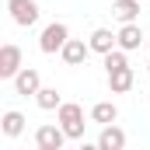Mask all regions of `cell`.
<instances>
[{
    "instance_id": "17",
    "label": "cell",
    "mask_w": 150,
    "mask_h": 150,
    "mask_svg": "<svg viewBox=\"0 0 150 150\" xmlns=\"http://www.w3.org/2000/svg\"><path fill=\"white\" fill-rule=\"evenodd\" d=\"M77 150H98V143H80Z\"/></svg>"
},
{
    "instance_id": "22",
    "label": "cell",
    "mask_w": 150,
    "mask_h": 150,
    "mask_svg": "<svg viewBox=\"0 0 150 150\" xmlns=\"http://www.w3.org/2000/svg\"><path fill=\"white\" fill-rule=\"evenodd\" d=\"M112 4H115V0H112Z\"/></svg>"
},
{
    "instance_id": "13",
    "label": "cell",
    "mask_w": 150,
    "mask_h": 150,
    "mask_svg": "<svg viewBox=\"0 0 150 150\" xmlns=\"http://www.w3.org/2000/svg\"><path fill=\"white\" fill-rule=\"evenodd\" d=\"M35 105L42 112H59V108H63V94H59L56 87H42L35 94Z\"/></svg>"
},
{
    "instance_id": "18",
    "label": "cell",
    "mask_w": 150,
    "mask_h": 150,
    "mask_svg": "<svg viewBox=\"0 0 150 150\" xmlns=\"http://www.w3.org/2000/svg\"><path fill=\"white\" fill-rule=\"evenodd\" d=\"M38 150H49V147H38Z\"/></svg>"
},
{
    "instance_id": "20",
    "label": "cell",
    "mask_w": 150,
    "mask_h": 150,
    "mask_svg": "<svg viewBox=\"0 0 150 150\" xmlns=\"http://www.w3.org/2000/svg\"><path fill=\"white\" fill-rule=\"evenodd\" d=\"M147 45H150V35H147Z\"/></svg>"
},
{
    "instance_id": "21",
    "label": "cell",
    "mask_w": 150,
    "mask_h": 150,
    "mask_svg": "<svg viewBox=\"0 0 150 150\" xmlns=\"http://www.w3.org/2000/svg\"><path fill=\"white\" fill-rule=\"evenodd\" d=\"M140 4H143V0H140Z\"/></svg>"
},
{
    "instance_id": "4",
    "label": "cell",
    "mask_w": 150,
    "mask_h": 150,
    "mask_svg": "<svg viewBox=\"0 0 150 150\" xmlns=\"http://www.w3.org/2000/svg\"><path fill=\"white\" fill-rule=\"evenodd\" d=\"M7 11H11L14 25H21V28H32L38 21V4L35 0H7Z\"/></svg>"
},
{
    "instance_id": "19",
    "label": "cell",
    "mask_w": 150,
    "mask_h": 150,
    "mask_svg": "<svg viewBox=\"0 0 150 150\" xmlns=\"http://www.w3.org/2000/svg\"><path fill=\"white\" fill-rule=\"evenodd\" d=\"M147 74H150V63H147Z\"/></svg>"
},
{
    "instance_id": "14",
    "label": "cell",
    "mask_w": 150,
    "mask_h": 150,
    "mask_svg": "<svg viewBox=\"0 0 150 150\" xmlns=\"http://www.w3.org/2000/svg\"><path fill=\"white\" fill-rule=\"evenodd\" d=\"M115 18L122 25H136L140 18V0H115Z\"/></svg>"
},
{
    "instance_id": "3",
    "label": "cell",
    "mask_w": 150,
    "mask_h": 150,
    "mask_svg": "<svg viewBox=\"0 0 150 150\" xmlns=\"http://www.w3.org/2000/svg\"><path fill=\"white\" fill-rule=\"evenodd\" d=\"M21 70H25L21 45H14V42H4V45H0V77H4V80H14Z\"/></svg>"
},
{
    "instance_id": "2",
    "label": "cell",
    "mask_w": 150,
    "mask_h": 150,
    "mask_svg": "<svg viewBox=\"0 0 150 150\" xmlns=\"http://www.w3.org/2000/svg\"><path fill=\"white\" fill-rule=\"evenodd\" d=\"M67 42H70V28H67L63 21H49V25L42 28V35H38V49H42L45 56H52V52H63Z\"/></svg>"
},
{
    "instance_id": "11",
    "label": "cell",
    "mask_w": 150,
    "mask_h": 150,
    "mask_svg": "<svg viewBox=\"0 0 150 150\" xmlns=\"http://www.w3.org/2000/svg\"><path fill=\"white\" fill-rule=\"evenodd\" d=\"M25 122H28L25 115L18 112V108H11V112H4V119H0V129H4L7 140H18V136L25 133Z\"/></svg>"
},
{
    "instance_id": "12",
    "label": "cell",
    "mask_w": 150,
    "mask_h": 150,
    "mask_svg": "<svg viewBox=\"0 0 150 150\" xmlns=\"http://www.w3.org/2000/svg\"><path fill=\"white\" fill-rule=\"evenodd\" d=\"M115 119H119L115 101H98V105L91 108V122H98V126H115Z\"/></svg>"
},
{
    "instance_id": "10",
    "label": "cell",
    "mask_w": 150,
    "mask_h": 150,
    "mask_svg": "<svg viewBox=\"0 0 150 150\" xmlns=\"http://www.w3.org/2000/svg\"><path fill=\"white\" fill-rule=\"evenodd\" d=\"M143 42H147V35H143L140 25H122V28H119V49H122V52H133V49H140Z\"/></svg>"
},
{
    "instance_id": "6",
    "label": "cell",
    "mask_w": 150,
    "mask_h": 150,
    "mask_svg": "<svg viewBox=\"0 0 150 150\" xmlns=\"http://www.w3.org/2000/svg\"><path fill=\"white\" fill-rule=\"evenodd\" d=\"M63 143H67V133H63V126H38V129H35V147L63 150Z\"/></svg>"
},
{
    "instance_id": "15",
    "label": "cell",
    "mask_w": 150,
    "mask_h": 150,
    "mask_svg": "<svg viewBox=\"0 0 150 150\" xmlns=\"http://www.w3.org/2000/svg\"><path fill=\"white\" fill-rule=\"evenodd\" d=\"M133 80H136L133 67H126V70H119V74H108V87H112V94H126V91L133 87Z\"/></svg>"
},
{
    "instance_id": "16",
    "label": "cell",
    "mask_w": 150,
    "mask_h": 150,
    "mask_svg": "<svg viewBox=\"0 0 150 150\" xmlns=\"http://www.w3.org/2000/svg\"><path fill=\"white\" fill-rule=\"evenodd\" d=\"M126 67H129V59H126L122 49H115V52L105 56V74H119V70H126Z\"/></svg>"
},
{
    "instance_id": "1",
    "label": "cell",
    "mask_w": 150,
    "mask_h": 150,
    "mask_svg": "<svg viewBox=\"0 0 150 150\" xmlns=\"http://www.w3.org/2000/svg\"><path fill=\"white\" fill-rule=\"evenodd\" d=\"M56 122L63 126V133H67V140H84V108L77 105V101H63V108L56 112Z\"/></svg>"
},
{
    "instance_id": "8",
    "label": "cell",
    "mask_w": 150,
    "mask_h": 150,
    "mask_svg": "<svg viewBox=\"0 0 150 150\" xmlns=\"http://www.w3.org/2000/svg\"><path fill=\"white\" fill-rule=\"evenodd\" d=\"M63 63L67 67H80V63H87V56H91V45L84 42V38H70L67 45H63Z\"/></svg>"
},
{
    "instance_id": "9",
    "label": "cell",
    "mask_w": 150,
    "mask_h": 150,
    "mask_svg": "<svg viewBox=\"0 0 150 150\" xmlns=\"http://www.w3.org/2000/svg\"><path fill=\"white\" fill-rule=\"evenodd\" d=\"M98 150H126V129L122 126H101Z\"/></svg>"
},
{
    "instance_id": "7",
    "label": "cell",
    "mask_w": 150,
    "mask_h": 150,
    "mask_svg": "<svg viewBox=\"0 0 150 150\" xmlns=\"http://www.w3.org/2000/svg\"><path fill=\"white\" fill-rule=\"evenodd\" d=\"M87 45H91V52H98V56H108L119 49V35H112L108 28H94L91 38H87Z\"/></svg>"
},
{
    "instance_id": "5",
    "label": "cell",
    "mask_w": 150,
    "mask_h": 150,
    "mask_svg": "<svg viewBox=\"0 0 150 150\" xmlns=\"http://www.w3.org/2000/svg\"><path fill=\"white\" fill-rule=\"evenodd\" d=\"M14 91H18L21 98H28V94L35 98L38 91H42V77H38V70H35V67H25L21 74L14 77Z\"/></svg>"
}]
</instances>
